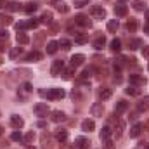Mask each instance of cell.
<instances>
[{
	"label": "cell",
	"mask_w": 149,
	"mask_h": 149,
	"mask_svg": "<svg viewBox=\"0 0 149 149\" xmlns=\"http://www.w3.org/2000/svg\"><path fill=\"white\" fill-rule=\"evenodd\" d=\"M38 94L42 95V97H47V99H63L66 94H64V90L63 88H49V90H38Z\"/></svg>",
	"instance_id": "obj_1"
},
{
	"label": "cell",
	"mask_w": 149,
	"mask_h": 149,
	"mask_svg": "<svg viewBox=\"0 0 149 149\" xmlns=\"http://www.w3.org/2000/svg\"><path fill=\"white\" fill-rule=\"evenodd\" d=\"M63 71H64V61H61V59L54 61L52 68H50V74L52 76H59V74H63Z\"/></svg>",
	"instance_id": "obj_2"
},
{
	"label": "cell",
	"mask_w": 149,
	"mask_h": 149,
	"mask_svg": "<svg viewBox=\"0 0 149 149\" xmlns=\"http://www.w3.org/2000/svg\"><path fill=\"white\" fill-rule=\"evenodd\" d=\"M74 23H76L78 26H83V28H90V26H92L88 16H85V14H78V16H74Z\"/></svg>",
	"instance_id": "obj_3"
},
{
	"label": "cell",
	"mask_w": 149,
	"mask_h": 149,
	"mask_svg": "<svg viewBox=\"0 0 149 149\" xmlns=\"http://www.w3.org/2000/svg\"><path fill=\"white\" fill-rule=\"evenodd\" d=\"M111 121L114 123V130H113V132L116 134V137H121V135H123V128H125V123H123V121H121L118 116H116V118H111Z\"/></svg>",
	"instance_id": "obj_4"
},
{
	"label": "cell",
	"mask_w": 149,
	"mask_h": 149,
	"mask_svg": "<svg viewBox=\"0 0 149 149\" xmlns=\"http://www.w3.org/2000/svg\"><path fill=\"white\" fill-rule=\"evenodd\" d=\"M90 14H92L95 19H104V17H106V9L101 7V5H94V7L90 9Z\"/></svg>",
	"instance_id": "obj_5"
},
{
	"label": "cell",
	"mask_w": 149,
	"mask_h": 149,
	"mask_svg": "<svg viewBox=\"0 0 149 149\" xmlns=\"http://www.w3.org/2000/svg\"><path fill=\"white\" fill-rule=\"evenodd\" d=\"M33 111H35V114L37 116H47L49 114V106L45 104V102H38V104H35V108H33Z\"/></svg>",
	"instance_id": "obj_6"
},
{
	"label": "cell",
	"mask_w": 149,
	"mask_h": 149,
	"mask_svg": "<svg viewBox=\"0 0 149 149\" xmlns=\"http://www.w3.org/2000/svg\"><path fill=\"white\" fill-rule=\"evenodd\" d=\"M52 5L56 7V10H59V12H63V14H66V12L70 10V5H68L64 0H52Z\"/></svg>",
	"instance_id": "obj_7"
},
{
	"label": "cell",
	"mask_w": 149,
	"mask_h": 149,
	"mask_svg": "<svg viewBox=\"0 0 149 149\" xmlns=\"http://www.w3.org/2000/svg\"><path fill=\"white\" fill-rule=\"evenodd\" d=\"M130 83L135 85V87H144L148 81H146V78L141 76V74H130Z\"/></svg>",
	"instance_id": "obj_8"
},
{
	"label": "cell",
	"mask_w": 149,
	"mask_h": 149,
	"mask_svg": "<svg viewBox=\"0 0 149 149\" xmlns=\"http://www.w3.org/2000/svg\"><path fill=\"white\" fill-rule=\"evenodd\" d=\"M31 90H33L31 83H23V85H21V88L17 90V95H19L21 99H26V95H28V94H30Z\"/></svg>",
	"instance_id": "obj_9"
},
{
	"label": "cell",
	"mask_w": 149,
	"mask_h": 149,
	"mask_svg": "<svg viewBox=\"0 0 149 149\" xmlns=\"http://www.w3.org/2000/svg\"><path fill=\"white\" fill-rule=\"evenodd\" d=\"M10 125H12L16 130H19V128L24 127V120H23L21 116H17V114H12V116H10Z\"/></svg>",
	"instance_id": "obj_10"
},
{
	"label": "cell",
	"mask_w": 149,
	"mask_h": 149,
	"mask_svg": "<svg viewBox=\"0 0 149 149\" xmlns=\"http://www.w3.org/2000/svg\"><path fill=\"white\" fill-rule=\"evenodd\" d=\"M90 113H92V116H102V114H104V104H102V102H95V104H92Z\"/></svg>",
	"instance_id": "obj_11"
},
{
	"label": "cell",
	"mask_w": 149,
	"mask_h": 149,
	"mask_svg": "<svg viewBox=\"0 0 149 149\" xmlns=\"http://www.w3.org/2000/svg\"><path fill=\"white\" fill-rule=\"evenodd\" d=\"M71 66L73 68H78V66H81L83 63H85V56L83 54H74V56H71Z\"/></svg>",
	"instance_id": "obj_12"
},
{
	"label": "cell",
	"mask_w": 149,
	"mask_h": 149,
	"mask_svg": "<svg viewBox=\"0 0 149 149\" xmlns=\"http://www.w3.org/2000/svg\"><path fill=\"white\" fill-rule=\"evenodd\" d=\"M74 149H88L90 148V141H87V139H83V137H78L76 141H74Z\"/></svg>",
	"instance_id": "obj_13"
},
{
	"label": "cell",
	"mask_w": 149,
	"mask_h": 149,
	"mask_svg": "<svg viewBox=\"0 0 149 149\" xmlns=\"http://www.w3.org/2000/svg\"><path fill=\"white\" fill-rule=\"evenodd\" d=\"M113 94L111 88H108V87H101L99 88V92H97V95H99V99H102V101H106V99H109Z\"/></svg>",
	"instance_id": "obj_14"
},
{
	"label": "cell",
	"mask_w": 149,
	"mask_h": 149,
	"mask_svg": "<svg viewBox=\"0 0 149 149\" xmlns=\"http://www.w3.org/2000/svg\"><path fill=\"white\" fill-rule=\"evenodd\" d=\"M50 120H52L54 123H61V121H66V114L63 111H52Z\"/></svg>",
	"instance_id": "obj_15"
},
{
	"label": "cell",
	"mask_w": 149,
	"mask_h": 149,
	"mask_svg": "<svg viewBox=\"0 0 149 149\" xmlns=\"http://www.w3.org/2000/svg\"><path fill=\"white\" fill-rule=\"evenodd\" d=\"M94 128H95L94 120H83V121H81V130H83V132H92Z\"/></svg>",
	"instance_id": "obj_16"
},
{
	"label": "cell",
	"mask_w": 149,
	"mask_h": 149,
	"mask_svg": "<svg viewBox=\"0 0 149 149\" xmlns=\"http://www.w3.org/2000/svg\"><path fill=\"white\" fill-rule=\"evenodd\" d=\"M127 108H128V102H125V101H118V102L114 104V114H120V113L127 111Z\"/></svg>",
	"instance_id": "obj_17"
},
{
	"label": "cell",
	"mask_w": 149,
	"mask_h": 149,
	"mask_svg": "<svg viewBox=\"0 0 149 149\" xmlns=\"http://www.w3.org/2000/svg\"><path fill=\"white\" fill-rule=\"evenodd\" d=\"M137 26H139V24H137V19H135V17H130V19L127 21V30H128L130 33H135V31H137Z\"/></svg>",
	"instance_id": "obj_18"
},
{
	"label": "cell",
	"mask_w": 149,
	"mask_h": 149,
	"mask_svg": "<svg viewBox=\"0 0 149 149\" xmlns=\"http://www.w3.org/2000/svg\"><path fill=\"white\" fill-rule=\"evenodd\" d=\"M16 40H17V43H19V45H26V43L30 42V37H28L26 33H23V31H17Z\"/></svg>",
	"instance_id": "obj_19"
},
{
	"label": "cell",
	"mask_w": 149,
	"mask_h": 149,
	"mask_svg": "<svg viewBox=\"0 0 149 149\" xmlns=\"http://www.w3.org/2000/svg\"><path fill=\"white\" fill-rule=\"evenodd\" d=\"M137 109H139V111H148L149 109V95L144 97V99H141V101L137 102Z\"/></svg>",
	"instance_id": "obj_20"
},
{
	"label": "cell",
	"mask_w": 149,
	"mask_h": 149,
	"mask_svg": "<svg viewBox=\"0 0 149 149\" xmlns=\"http://www.w3.org/2000/svg\"><path fill=\"white\" fill-rule=\"evenodd\" d=\"M40 59H42V54L37 52V50H33V52H30V54L26 56V61H28V63H37Z\"/></svg>",
	"instance_id": "obj_21"
},
{
	"label": "cell",
	"mask_w": 149,
	"mask_h": 149,
	"mask_svg": "<svg viewBox=\"0 0 149 149\" xmlns=\"http://www.w3.org/2000/svg\"><path fill=\"white\" fill-rule=\"evenodd\" d=\"M127 12H128L127 5H123V3L114 5V14H116V16H127Z\"/></svg>",
	"instance_id": "obj_22"
},
{
	"label": "cell",
	"mask_w": 149,
	"mask_h": 149,
	"mask_svg": "<svg viewBox=\"0 0 149 149\" xmlns=\"http://www.w3.org/2000/svg\"><path fill=\"white\" fill-rule=\"evenodd\" d=\"M68 137H70L68 130H57V132H56V139H57L59 142H66V141H68Z\"/></svg>",
	"instance_id": "obj_23"
},
{
	"label": "cell",
	"mask_w": 149,
	"mask_h": 149,
	"mask_svg": "<svg viewBox=\"0 0 149 149\" xmlns=\"http://www.w3.org/2000/svg\"><path fill=\"white\" fill-rule=\"evenodd\" d=\"M113 135V130L109 127H104L102 130H101V134H99V137H101V141H108L109 137Z\"/></svg>",
	"instance_id": "obj_24"
},
{
	"label": "cell",
	"mask_w": 149,
	"mask_h": 149,
	"mask_svg": "<svg viewBox=\"0 0 149 149\" xmlns=\"http://www.w3.org/2000/svg\"><path fill=\"white\" fill-rule=\"evenodd\" d=\"M40 23H43V24H52V12L45 10V12L42 14V17H40Z\"/></svg>",
	"instance_id": "obj_25"
},
{
	"label": "cell",
	"mask_w": 149,
	"mask_h": 149,
	"mask_svg": "<svg viewBox=\"0 0 149 149\" xmlns=\"http://www.w3.org/2000/svg\"><path fill=\"white\" fill-rule=\"evenodd\" d=\"M9 24H14L12 17L7 14H0V26H9Z\"/></svg>",
	"instance_id": "obj_26"
},
{
	"label": "cell",
	"mask_w": 149,
	"mask_h": 149,
	"mask_svg": "<svg viewBox=\"0 0 149 149\" xmlns=\"http://www.w3.org/2000/svg\"><path fill=\"white\" fill-rule=\"evenodd\" d=\"M118 28H120L118 19H109V21H108V31H109V33H116Z\"/></svg>",
	"instance_id": "obj_27"
},
{
	"label": "cell",
	"mask_w": 149,
	"mask_h": 149,
	"mask_svg": "<svg viewBox=\"0 0 149 149\" xmlns=\"http://www.w3.org/2000/svg\"><path fill=\"white\" fill-rule=\"evenodd\" d=\"M125 92H127L128 95H134V97L141 95V88H139V87H135V85H130L128 88H125Z\"/></svg>",
	"instance_id": "obj_28"
},
{
	"label": "cell",
	"mask_w": 149,
	"mask_h": 149,
	"mask_svg": "<svg viewBox=\"0 0 149 149\" xmlns=\"http://www.w3.org/2000/svg\"><path fill=\"white\" fill-rule=\"evenodd\" d=\"M141 130H142V125H141V123H135V125L130 128V137H139V135H141Z\"/></svg>",
	"instance_id": "obj_29"
},
{
	"label": "cell",
	"mask_w": 149,
	"mask_h": 149,
	"mask_svg": "<svg viewBox=\"0 0 149 149\" xmlns=\"http://www.w3.org/2000/svg\"><path fill=\"white\" fill-rule=\"evenodd\" d=\"M104 45H106V38L104 37H97L95 38V42H94V49H95V50H101Z\"/></svg>",
	"instance_id": "obj_30"
},
{
	"label": "cell",
	"mask_w": 149,
	"mask_h": 149,
	"mask_svg": "<svg viewBox=\"0 0 149 149\" xmlns=\"http://www.w3.org/2000/svg\"><path fill=\"white\" fill-rule=\"evenodd\" d=\"M109 49H111L113 52H120V50H121V40L114 38L111 43H109Z\"/></svg>",
	"instance_id": "obj_31"
},
{
	"label": "cell",
	"mask_w": 149,
	"mask_h": 149,
	"mask_svg": "<svg viewBox=\"0 0 149 149\" xmlns=\"http://www.w3.org/2000/svg\"><path fill=\"white\" fill-rule=\"evenodd\" d=\"M57 47H59L57 42H54V40L49 42V43H47V54H56V52H57Z\"/></svg>",
	"instance_id": "obj_32"
},
{
	"label": "cell",
	"mask_w": 149,
	"mask_h": 149,
	"mask_svg": "<svg viewBox=\"0 0 149 149\" xmlns=\"http://www.w3.org/2000/svg\"><path fill=\"white\" fill-rule=\"evenodd\" d=\"M37 3H35V2H28V3H24V12H26V14H33V12H35V10H37Z\"/></svg>",
	"instance_id": "obj_33"
},
{
	"label": "cell",
	"mask_w": 149,
	"mask_h": 149,
	"mask_svg": "<svg viewBox=\"0 0 149 149\" xmlns=\"http://www.w3.org/2000/svg\"><path fill=\"white\" fill-rule=\"evenodd\" d=\"M132 7H134L135 10H139V12H141V10H146V3H144L142 0H134V2H132Z\"/></svg>",
	"instance_id": "obj_34"
},
{
	"label": "cell",
	"mask_w": 149,
	"mask_h": 149,
	"mask_svg": "<svg viewBox=\"0 0 149 149\" xmlns=\"http://www.w3.org/2000/svg\"><path fill=\"white\" fill-rule=\"evenodd\" d=\"M142 45V42L139 40V38H132V40H128V47L132 49V50H135V49H139Z\"/></svg>",
	"instance_id": "obj_35"
},
{
	"label": "cell",
	"mask_w": 149,
	"mask_h": 149,
	"mask_svg": "<svg viewBox=\"0 0 149 149\" xmlns=\"http://www.w3.org/2000/svg\"><path fill=\"white\" fill-rule=\"evenodd\" d=\"M57 43H59V47H61L63 50H70V49H71V42H70V40H66V38H61Z\"/></svg>",
	"instance_id": "obj_36"
},
{
	"label": "cell",
	"mask_w": 149,
	"mask_h": 149,
	"mask_svg": "<svg viewBox=\"0 0 149 149\" xmlns=\"http://www.w3.org/2000/svg\"><path fill=\"white\" fill-rule=\"evenodd\" d=\"M21 52H23V49H21V47H14V49L9 52V57H10V59H16Z\"/></svg>",
	"instance_id": "obj_37"
},
{
	"label": "cell",
	"mask_w": 149,
	"mask_h": 149,
	"mask_svg": "<svg viewBox=\"0 0 149 149\" xmlns=\"http://www.w3.org/2000/svg\"><path fill=\"white\" fill-rule=\"evenodd\" d=\"M38 24H40V19L37 17H31L30 21H26V28H37Z\"/></svg>",
	"instance_id": "obj_38"
},
{
	"label": "cell",
	"mask_w": 149,
	"mask_h": 149,
	"mask_svg": "<svg viewBox=\"0 0 149 149\" xmlns=\"http://www.w3.org/2000/svg\"><path fill=\"white\" fill-rule=\"evenodd\" d=\"M73 74H74V68L71 66V68H68L66 71H63V76L66 78V80H70V78H73Z\"/></svg>",
	"instance_id": "obj_39"
},
{
	"label": "cell",
	"mask_w": 149,
	"mask_h": 149,
	"mask_svg": "<svg viewBox=\"0 0 149 149\" xmlns=\"http://www.w3.org/2000/svg\"><path fill=\"white\" fill-rule=\"evenodd\" d=\"M33 141H35V132H28V134L24 135V142H26V144H31Z\"/></svg>",
	"instance_id": "obj_40"
},
{
	"label": "cell",
	"mask_w": 149,
	"mask_h": 149,
	"mask_svg": "<svg viewBox=\"0 0 149 149\" xmlns=\"http://www.w3.org/2000/svg\"><path fill=\"white\" fill-rule=\"evenodd\" d=\"M7 9H9L10 12H16V10H19V3H17V2H9Z\"/></svg>",
	"instance_id": "obj_41"
},
{
	"label": "cell",
	"mask_w": 149,
	"mask_h": 149,
	"mask_svg": "<svg viewBox=\"0 0 149 149\" xmlns=\"http://www.w3.org/2000/svg\"><path fill=\"white\" fill-rule=\"evenodd\" d=\"M10 139H12V141H16V142H21V141H24V137L21 135V132H14V134L10 135Z\"/></svg>",
	"instance_id": "obj_42"
},
{
	"label": "cell",
	"mask_w": 149,
	"mask_h": 149,
	"mask_svg": "<svg viewBox=\"0 0 149 149\" xmlns=\"http://www.w3.org/2000/svg\"><path fill=\"white\" fill-rule=\"evenodd\" d=\"M73 5L74 7H85V5H90V0H74Z\"/></svg>",
	"instance_id": "obj_43"
},
{
	"label": "cell",
	"mask_w": 149,
	"mask_h": 149,
	"mask_svg": "<svg viewBox=\"0 0 149 149\" xmlns=\"http://www.w3.org/2000/svg\"><path fill=\"white\" fill-rule=\"evenodd\" d=\"M42 142H43V148H50V146H54V144H50V141H49V135H47V134H43V135H42Z\"/></svg>",
	"instance_id": "obj_44"
},
{
	"label": "cell",
	"mask_w": 149,
	"mask_h": 149,
	"mask_svg": "<svg viewBox=\"0 0 149 149\" xmlns=\"http://www.w3.org/2000/svg\"><path fill=\"white\" fill-rule=\"evenodd\" d=\"M102 148L104 149H114V144H113L111 139H108V141H102Z\"/></svg>",
	"instance_id": "obj_45"
},
{
	"label": "cell",
	"mask_w": 149,
	"mask_h": 149,
	"mask_svg": "<svg viewBox=\"0 0 149 149\" xmlns=\"http://www.w3.org/2000/svg\"><path fill=\"white\" fill-rule=\"evenodd\" d=\"M74 42L76 43H85L87 42V37L85 35H74Z\"/></svg>",
	"instance_id": "obj_46"
},
{
	"label": "cell",
	"mask_w": 149,
	"mask_h": 149,
	"mask_svg": "<svg viewBox=\"0 0 149 149\" xmlns=\"http://www.w3.org/2000/svg\"><path fill=\"white\" fill-rule=\"evenodd\" d=\"M142 56H144V59H149V45L142 47Z\"/></svg>",
	"instance_id": "obj_47"
},
{
	"label": "cell",
	"mask_w": 149,
	"mask_h": 149,
	"mask_svg": "<svg viewBox=\"0 0 149 149\" xmlns=\"http://www.w3.org/2000/svg\"><path fill=\"white\" fill-rule=\"evenodd\" d=\"M90 74H92V70H85V71L81 73V80H87V78H90Z\"/></svg>",
	"instance_id": "obj_48"
},
{
	"label": "cell",
	"mask_w": 149,
	"mask_h": 149,
	"mask_svg": "<svg viewBox=\"0 0 149 149\" xmlns=\"http://www.w3.org/2000/svg\"><path fill=\"white\" fill-rule=\"evenodd\" d=\"M14 26H16V30L19 31V30H24V28H26V23H16Z\"/></svg>",
	"instance_id": "obj_49"
},
{
	"label": "cell",
	"mask_w": 149,
	"mask_h": 149,
	"mask_svg": "<svg viewBox=\"0 0 149 149\" xmlns=\"http://www.w3.org/2000/svg\"><path fill=\"white\" fill-rule=\"evenodd\" d=\"M7 47H9V45H7V40H5V42L2 40V42H0V52H3V50H5Z\"/></svg>",
	"instance_id": "obj_50"
},
{
	"label": "cell",
	"mask_w": 149,
	"mask_h": 149,
	"mask_svg": "<svg viewBox=\"0 0 149 149\" xmlns=\"http://www.w3.org/2000/svg\"><path fill=\"white\" fill-rule=\"evenodd\" d=\"M144 33H148L149 35V19H148V23L144 24Z\"/></svg>",
	"instance_id": "obj_51"
},
{
	"label": "cell",
	"mask_w": 149,
	"mask_h": 149,
	"mask_svg": "<svg viewBox=\"0 0 149 149\" xmlns=\"http://www.w3.org/2000/svg\"><path fill=\"white\" fill-rule=\"evenodd\" d=\"M5 3H7V0H0V9H2V7H3Z\"/></svg>",
	"instance_id": "obj_52"
},
{
	"label": "cell",
	"mask_w": 149,
	"mask_h": 149,
	"mask_svg": "<svg viewBox=\"0 0 149 149\" xmlns=\"http://www.w3.org/2000/svg\"><path fill=\"white\" fill-rule=\"evenodd\" d=\"M26 149H37V148H33V146H28V148H26Z\"/></svg>",
	"instance_id": "obj_53"
},
{
	"label": "cell",
	"mask_w": 149,
	"mask_h": 149,
	"mask_svg": "<svg viewBox=\"0 0 149 149\" xmlns=\"http://www.w3.org/2000/svg\"><path fill=\"white\" fill-rule=\"evenodd\" d=\"M121 2H127V0H120V3H121Z\"/></svg>",
	"instance_id": "obj_54"
},
{
	"label": "cell",
	"mask_w": 149,
	"mask_h": 149,
	"mask_svg": "<svg viewBox=\"0 0 149 149\" xmlns=\"http://www.w3.org/2000/svg\"><path fill=\"white\" fill-rule=\"evenodd\" d=\"M0 135H2V127H0Z\"/></svg>",
	"instance_id": "obj_55"
},
{
	"label": "cell",
	"mask_w": 149,
	"mask_h": 149,
	"mask_svg": "<svg viewBox=\"0 0 149 149\" xmlns=\"http://www.w3.org/2000/svg\"><path fill=\"white\" fill-rule=\"evenodd\" d=\"M0 64H2V57H0Z\"/></svg>",
	"instance_id": "obj_56"
},
{
	"label": "cell",
	"mask_w": 149,
	"mask_h": 149,
	"mask_svg": "<svg viewBox=\"0 0 149 149\" xmlns=\"http://www.w3.org/2000/svg\"><path fill=\"white\" fill-rule=\"evenodd\" d=\"M148 127H149V121H148Z\"/></svg>",
	"instance_id": "obj_57"
},
{
	"label": "cell",
	"mask_w": 149,
	"mask_h": 149,
	"mask_svg": "<svg viewBox=\"0 0 149 149\" xmlns=\"http://www.w3.org/2000/svg\"><path fill=\"white\" fill-rule=\"evenodd\" d=\"M146 149H149V146H148V148H146Z\"/></svg>",
	"instance_id": "obj_58"
}]
</instances>
